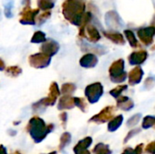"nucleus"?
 Masks as SVG:
<instances>
[{
	"mask_svg": "<svg viewBox=\"0 0 155 154\" xmlns=\"http://www.w3.org/2000/svg\"><path fill=\"white\" fill-rule=\"evenodd\" d=\"M14 6V2L12 0L8 1L5 5V15L7 18H11L13 16V13H12V9Z\"/></svg>",
	"mask_w": 155,
	"mask_h": 154,
	"instance_id": "obj_8",
	"label": "nucleus"
},
{
	"mask_svg": "<svg viewBox=\"0 0 155 154\" xmlns=\"http://www.w3.org/2000/svg\"><path fill=\"white\" fill-rule=\"evenodd\" d=\"M5 69V64L4 63V61L0 58V71H3Z\"/></svg>",
	"mask_w": 155,
	"mask_h": 154,
	"instance_id": "obj_10",
	"label": "nucleus"
},
{
	"mask_svg": "<svg viewBox=\"0 0 155 154\" xmlns=\"http://www.w3.org/2000/svg\"><path fill=\"white\" fill-rule=\"evenodd\" d=\"M28 62L32 67L41 69V68L47 67L51 62V59L49 55L44 53H37L30 55L28 58Z\"/></svg>",
	"mask_w": 155,
	"mask_h": 154,
	"instance_id": "obj_2",
	"label": "nucleus"
},
{
	"mask_svg": "<svg viewBox=\"0 0 155 154\" xmlns=\"http://www.w3.org/2000/svg\"><path fill=\"white\" fill-rule=\"evenodd\" d=\"M5 72L9 76L16 77L22 74V69L18 66H9L5 69Z\"/></svg>",
	"mask_w": 155,
	"mask_h": 154,
	"instance_id": "obj_7",
	"label": "nucleus"
},
{
	"mask_svg": "<svg viewBox=\"0 0 155 154\" xmlns=\"http://www.w3.org/2000/svg\"><path fill=\"white\" fill-rule=\"evenodd\" d=\"M0 154H6L5 153V148L4 147H0Z\"/></svg>",
	"mask_w": 155,
	"mask_h": 154,
	"instance_id": "obj_11",
	"label": "nucleus"
},
{
	"mask_svg": "<svg viewBox=\"0 0 155 154\" xmlns=\"http://www.w3.org/2000/svg\"><path fill=\"white\" fill-rule=\"evenodd\" d=\"M29 131L32 137L36 141L39 142L46 133V128L45 126V123L38 117H34L30 120L29 123Z\"/></svg>",
	"mask_w": 155,
	"mask_h": 154,
	"instance_id": "obj_1",
	"label": "nucleus"
},
{
	"mask_svg": "<svg viewBox=\"0 0 155 154\" xmlns=\"http://www.w3.org/2000/svg\"><path fill=\"white\" fill-rule=\"evenodd\" d=\"M37 5H38V8L42 10H48L54 6V1L53 0H38Z\"/></svg>",
	"mask_w": 155,
	"mask_h": 154,
	"instance_id": "obj_6",
	"label": "nucleus"
},
{
	"mask_svg": "<svg viewBox=\"0 0 155 154\" xmlns=\"http://www.w3.org/2000/svg\"><path fill=\"white\" fill-rule=\"evenodd\" d=\"M40 50L42 53H44L49 56H52V55L55 54V53L57 52L58 44L55 42H54L53 40H47L43 43Z\"/></svg>",
	"mask_w": 155,
	"mask_h": 154,
	"instance_id": "obj_4",
	"label": "nucleus"
},
{
	"mask_svg": "<svg viewBox=\"0 0 155 154\" xmlns=\"http://www.w3.org/2000/svg\"><path fill=\"white\" fill-rule=\"evenodd\" d=\"M50 13L49 12H45L44 14H42V15H37V16H36V18H35V25H41L42 24H44V22L50 16Z\"/></svg>",
	"mask_w": 155,
	"mask_h": 154,
	"instance_id": "obj_9",
	"label": "nucleus"
},
{
	"mask_svg": "<svg viewBox=\"0 0 155 154\" xmlns=\"http://www.w3.org/2000/svg\"><path fill=\"white\" fill-rule=\"evenodd\" d=\"M39 13V8L31 9L30 5H25L20 13L21 18L19 22L22 25H35V18Z\"/></svg>",
	"mask_w": 155,
	"mask_h": 154,
	"instance_id": "obj_3",
	"label": "nucleus"
},
{
	"mask_svg": "<svg viewBox=\"0 0 155 154\" xmlns=\"http://www.w3.org/2000/svg\"><path fill=\"white\" fill-rule=\"evenodd\" d=\"M45 41H46L45 34L42 31L35 32L31 38V43H33V44H40V43H44Z\"/></svg>",
	"mask_w": 155,
	"mask_h": 154,
	"instance_id": "obj_5",
	"label": "nucleus"
}]
</instances>
